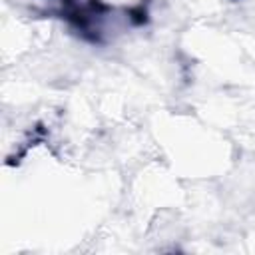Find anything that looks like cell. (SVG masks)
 <instances>
[{
	"label": "cell",
	"instance_id": "obj_1",
	"mask_svg": "<svg viewBox=\"0 0 255 255\" xmlns=\"http://www.w3.org/2000/svg\"><path fill=\"white\" fill-rule=\"evenodd\" d=\"M128 18H129V22H131L133 26H143V24H147V20H149V12H147V8L143 6V2H139L137 6H133V8L128 10Z\"/></svg>",
	"mask_w": 255,
	"mask_h": 255
},
{
	"label": "cell",
	"instance_id": "obj_2",
	"mask_svg": "<svg viewBox=\"0 0 255 255\" xmlns=\"http://www.w3.org/2000/svg\"><path fill=\"white\" fill-rule=\"evenodd\" d=\"M64 6H74V0H64Z\"/></svg>",
	"mask_w": 255,
	"mask_h": 255
}]
</instances>
